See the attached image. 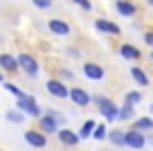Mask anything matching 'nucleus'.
I'll return each instance as SVG.
<instances>
[{
	"label": "nucleus",
	"mask_w": 153,
	"mask_h": 151,
	"mask_svg": "<svg viewBox=\"0 0 153 151\" xmlns=\"http://www.w3.org/2000/svg\"><path fill=\"white\" fill-rule=\"evenodd\" d=\"M46 90L55 99H69V88H67V84H65L63 78H51V80H46Z\"/></svg>",
	"instance_id": "5"
},
{
	"label": "nucleus",
	"mask_w": 153,
	"mask_h": 151,
	"mask_svg": "<svg viewBox=\"0 0 153 151\" xmlns=\"http://www.w3.org/2000/svg\"><path fill=\"white\" fill-rule=\"evenodd\" d=\"M130 76H132V80H134L138 86H143V88H145V86H149V76L145 74V69H143V67H136V65H134V67H130Z\"/></svg>",
	"instance_id": "16"
},
{
	"label": "nucleus",
	"mask_w": 153,
	"mask_h": 151,
	"mask_svg": "<svg viewBox=\"0 0 153 151\" xmlns=\"http://www.w3.org/2000/svg\"><path fill=\"white\" fill-rule=\"evenodd\" d=\"M151 61H153V51H151Z\"/></svg>",
	"instance_id": "33"
},
{
	"label": "nucleus",
	"mask_w": 153,
	"mask_h": 151,
	"mask_svg": "<svg viewBox=\"0 0 153 151\" xmlns=\"http://www.w3.org/2000/svg\"><path fill=\"white\" fill-rule=\"evenodd\" d=\"M115 11H117L122 17H128V19H130V17L136 15L138 9H136V4L132 2V0H115Z\"/></svg>",
	"instance_id": "14"
},
{
	"label": "nucleus",
	"mask_w": 153,
	"mask_h": 151,
	"mask_svg": "<svg viewBox=\"0 0 153 151\" xmlns=\"http://www.w3.org/2000/svg\"><path fill=\"white\" fill-rule=\"evenodd\" d=\"M32 4L36 9H40V11H46V9L53 7V0H32Z\"/></svg>",
	"instance_id": "25"
},
{
	"label": "nucleus",
	"mask_w": 153,
	"mask_h": 151,
	"mask_svg": "<svg viewBox=\"0 0 153 151\" xmlns=\"http://www.w3.org/2000/svg\"><path fill=\"white\" fill-rule=\"evenodd\" d=\"M25 118H27V113H25V111H21L19 107H17V109H9V111H7V120H9L11 124H23V122H25Z\"/></svg>",
	"instance_id": "17"
},
{
	"label": "nucleus",
	"mask_w": 153,
	"mask_h": 151,
	"mask_svg": "<svg viewBox=\"0 0 153 151\" xmlns=\"http://www.w3.org/2000/svg\"><path fill=\"white\" fill-rule=\"evenodd\" d=\"M109 141H111V145H115V147H126V132L124 130H111L109 132V136H107Z\"/></svg>",
	"instance_id": "18"
},
{
	"label": "nucleus",
	"mask_w": 153,
	"mask_h": 151,
	"mask_svg": "<svg viewBox=\"0 0 153 151\" xmlns=\"http://www.w3.org/2000/svg\"><path fill=\"white\" fill-rule=\"evenodd\" d=\"M147 4H149V7H153V0H147Z\"/></svg>",
	"instance_id": "31"
},
{
	"label": "nucleus",
	"mask_w": 153,
	"mask_h": 151,
	"mask_svg": "<svg viewBox=\"0 0 153 151\" xmlns=\"http://www.w3.org/2000/svg\"><path fill=\"white\" fill-rule=\"evenodd\" d=\"M151 113H153V103H151Z\"/></svg>",
	"instance_id": "32"
},
{
	"label": "nucleus",
	"mask_w": 153,
	"mask_h": 151,
	"mask_svg": "<svg viewBox=\"0 0 153 151\" xmlns=\"http://www.w3.org/2000/svg\"><path fill=\"white\" fill-rule=\"evenodd\" d=\"M48 32L53 34V36H59V38H65V36H69L71 34V25L67 23V21H63V19H48Z\"/></svg>",
	"instance_id": "10"
},
{
	"label": "nucleus",
	"mask_w": 153,
	"mask_h": 151,
	"mask_svg": "<svg viewBox=\"0 0 153 151\" xmlns=\"http://www.w3.org/2000/svg\"><path fill=\"white\" fill-rule=\"evenodd\" d=\"M147 145V136L143 130H136V128H130L126 132V147L130 149H143Z\"/></svg>",
	"instance_id": "9"
},
{
	"label": "nucleus",
	"mask_w": 153,
	"mask_h": 151,
	"mask_svg": "<svg viewBox=\"0 0 153 151\" xmlns=\"http://www.w3.org/2000/svg\"><path fill=\"white\" fill-rule=\"evenodd\" d=\"M59 124H61V118H57V115H53V113H48V111H44V113L38 118V128L44 130L46 134H57Z\"/></svg>",
	"instance_id": "6"
},
{
	"label": "nucleus",
	"mask_w": 153,
	"mask_h": 151,
	"mask_svg": "<svg viewBox=\"0 0 153 151\" xmlns=\"http://www.w3.org/2000/svg\"><path fill=\"white\" fill-rule=\"evenodd\" d=\"M19 67H21V71L27 76V78H36L38 74H40V63H38V59L34 57V55H30V53H19Z\"/></svg>",
	"instance_id": "3"
},
{
	"label": "nucleus",
	"mask_w": 153,
	"mask_h": 151,
	"mask_svg": "<svg viewBox=\"0 0 153 151\" xmlns=\"http://www.w3.org/2000/svg\"><path fill=\"white\" fill-rule=\"evenodd\" d=\"M124 101H128V103H132V105H138V103L143 101V92H140V90H128L126 97H124Z\"/></svg>",
	"instance_id": "23"
},
{
	"label": "nucleus",
	"mask_w": 153,
	"mask_h": 151,
	"mask_svg": "<svg viewBox=\"0 0 153 151\" xmlns=\"http://www.w3.org/2000/svg\"><path fill=\"white\" fill-rule=\"evenodd\" d=\"M0 82H4V74L2 71H0Z\"/></svg>",
	"instance_id": "30"
},
{
	"label": "nucleus",
	"mask_w": 153,
	"mask_h": 151,
	"mask_svg": "<svg viewBox=\"0 0 153 151\" xmlns=\"http://www.w3.org/2000/svg\"><path fill=\"white\" fill-rule=\"evenodd\" d=\"M23 141H25L30 147H36V149H42V147H46V143H48L46 132L40 130V128H30V130H25V132H23Z\"/></svg>",
	"instance_id": "4"
},
{
	"label": "nucleus",
	"mask_w": 153,
	"mask_h": 151,
	"mask_svg": "<svg viewBox=\"0 0 153 151\" xmlns=\"http://www.w3.org/2000/svg\"><path fill=\"white\" fill-rule=\"evenodd\" d=\"M61 78H63V80H74V71H69V69H61Z\"/></svg>",
	"instance_id": "29"
},
{
	"label": "nucleus",
	"mask_w": 153,
	"mask_h": 151,
	"mask_svg": "<svg viewBox=\"0 0 153 151\" xmlns=\"http://www.w3.org/2000/svg\"><path fill=\"white\" fill-rule=\"evenodd\" d=\"M143 40H145V44H147V46H151V48H153V30H147V32L143 34Z\"/></svg>",
	"instance_id": "27"
},
{
	"label": "nucleus",
	"mask_w": 153,
	"mask_h": 151,
	"mask_svg": "<svg viewBox=\"0 0 153 151\" xmlns=\"http://www.w3.org/2000/svg\"><path fill=\"white\" fill-rule=\"evenodd\" d=\"M92 103L97 105L99 113H101L107 122H115V120H120V107H117L109 97H105V94H94V97H92Z\"/></svg>",
	"instance_id": "1"
},
{
	"label": "nucleus",
	"mask_w": 153,
	"mask_h": 151,
	"mask_svg": "<svg viewBox=\"0 0 153 151\" xmlns=\"http://www.w3.org/2000/svg\"><path fill=\"white\" fill-rule=\"evenodd\" d=\"M107 136H109L107 126H105V124H97V128H94V132H92V138H94V141H105Z\"/></svg>",
	"instance_id": "22"
},
{
	"label": "nucleus",
	"mask_w": 153,
	"mask_h": 151,
	"mask_svg": "<svg viewBox=\"0 0 153 151\" xmlns=\"http://www.w3.org/2000/svg\"><path fill=\"white\" fill-rule=\"evenodd\" d=\"M132 128H136V130H143V132H149V130H153V118H136L134 122H132Z\"/></svg>",
	"instance_id": "19"
},
{
	"label": "nucleus",
	"mask_w": 153,
	"mask_h": 151,
	"mask_svg": "<svg viewBox=\"0 0 153 151\" xmlns=\"http://www.w3.org/2000/svg\"><path fill=\"white\" fill-rule=\"evenodd\" d=\"M132 118H134V105L126 101V103L120 107V122H130Z\"/></svg>",
	"instance_id": "20"
},
{
	"label": "nucleus",
	"mask_w": 153,
	"mask_h": 151,
	"mask_svg": "<svg viewBox=\"0 0 153 151\" xmlns=\"http://www.w3.org/2000/svg\"><path fill=\"white\" fill-rule=\"evenodd\" d=\"M65 51H67V55L74 57V59H80V57H82V51H78V48H74V46H69V48H65Z\"/></svg>",
	"instance_id": "28"
},
{
	"label": "nucleus",
	"mask_w": 153,
	"mask_h": 151,
	"mask_svg": "<svg viewBox=\"0 0 153 151\" xmlns=\"http://www.w3.org/2000/svg\"><path fill=\"white\" fill-rule=\"evenodd\" d=\"M82 74H84L88 80H92V82H101V80L105 78V67H103L101 63L86 61V63L82 65Z\"/></svg>",
	"instance_id": "7"
},
{
	"label": "nucleus",
	"mask_w": 153,
	"mask_h": 151,
	"mask_svg": "<svg viewBox=\"0 0 153 151\" xmlns=\"http://www.w3.org/2000/svg\"><path fill=\"white\" fill-rule=\"evenodd\" d=\"M17 107L21 109V111H25L27 113V118H40L44 111H42V107L38 105V101H36V97L34 94H23V97H17Z\"/></svg>",
	"instance_id": "2"
},
{
	"label": "nucleus",
	"mask_w": 153,
	"mask_h": 151,
	"mask_svg": "<svg viewBox=\"0 0 153 151\" xmlns=\"http://www.w3.org/2000/svg\"><path fill=\"white\" fill-rule=\"evenodd\" d=\"M2 86H4V90H9V92H13L15 97H23V94H25V92H23L21 88H17L15 84H11V82H7V80L2 82Z\"/></svg>",
	"instance_id": "24"
},
{
	"label": "nucleus",
	"mask_w": 153,
	"mask_h": 151,
	"mask_svg": "<svg viewBox=\"0 0 153 151\" xmlns=\"http://www.w3.org/2000/svg\"><path fill=\"white\" fill-rule=\"evenodd\" d=\"M94 30L101 32V34H105V36H120L122 34L120 25L113 23V21H109V19H97L94 21Z\"/></svg>",
	"instance_id": "13"
},
{
	"label": "nucleus",
	"mask_w": 153,
	"mask_h": 151,
	"mask_svg": "<svg viewBox=\"0 0 153 151\" xmlns=\"http://www.w3.org/2000/svg\"><path fill=\"white\" fill-rule=\"evenodd\" d=\"M120 55H122V59H128V61H138L143 57V53L138 51V46H134L130 42H126V44L120 46Z\"/></svg>",
	"instance_id": "15"
},
{
	"label": "nucleus",
	"mask_w": 153,
	"mask_h": 151,
	"mask_svg": "<svg viewBox=\"0 0 153 151\" xmlns=\"http://www.w3.org/2000/svg\"><path fill=\"white\" fill-rule=\"evenodd\" d=\"M69 101L78 107H88L92 103V94H88V90H84L80 86H74V88H69Z\"/></svg>",
	"instance_id": "8"
},
{
	"label": "nucleus",
	"mask_w": 153,
	"mask_h": 151,
	"mask_svg": "<svg viewBox=\"0 0 153 151\" xmlns=\"http://www.w3.org/2000/svg\"><path fill=\"white\" fill-rule=\"evenodd\" d=\"M151 147H153V143H151Z\"/></svg>",
	"instance_id": "34"
},
{
	"label": "nucleus",
	"mask_w": 153,
	"mask_h": 151,
	"mask_svg": "<svg viewBox=\"0 0 153 151\" xmlns=\"http://www.w3.org/2000/svg\"><path fill=\"white\" fill-rule=\"evenodd\" d=\"M0 69H2L4 74H15L19 71V59L11 53H0Z\"/></svg>",
	"instance_id": "12"
},
{
	"label": "nucleus",
	"mask_w": 153,
	"mask_h": 151,
	"mask_svg": "<svg viewBox=\"0 0 153 151\" xmlns=\"http://www.w3.org/2000/svg\"><path fill=\"white\" fill-rule=\"evenodd\" d=\"M71 2L78 4L82 11H92V2H90V0H71Z\"/></svg>",
	"instance_id": "26"
},
{
	"label": "nucleus",
	"mask_w": 153,
	"mask_h": 151,
	"mask_svg": "<svg viewBox=\"0 0 153 151\" xmlns=\"http://www.w3.org/2000/svg\"><path fill=\"white\" fill-rule=\"evenodd\" d=\"M57 138H59V143L65 145V147H76V145L82 141L80 132H74V130H69V128H59V130H57Z\"/></svg>",
	"instance_id": "11"
},
{
	"label": "nucleus",
	"mask_w": 153,
	"mask_h": 151,
	"mask_svg": "<svg viewBox=\"0 0 153 151\" xmlns=\"http://www.w3.org/2000/svg\"><path fill=\"white\" fill-rule=\"evenodd\" d=\"M94 128H97V122H94V120H86V122L82 124V128H80V136H82V141L90 138L92 132H94Z\"/></svg>",
	"instance_id": "21"
}]
</instances>
